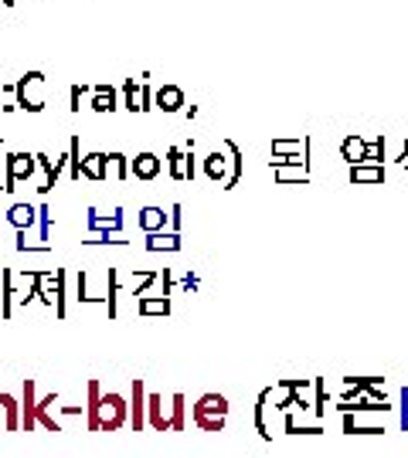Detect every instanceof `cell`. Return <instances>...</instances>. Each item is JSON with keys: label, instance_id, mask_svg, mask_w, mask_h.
<instances>
[{"label": "cell", "instance_id": "6da1fadb", "mask_svg": "<svg viewBox=\"0 0 408 458\" xmlns=\"http://www.w3.org/2000/svg\"><path fill=\"white\" fill-rule=\"evenodd\" d=\"M85 394H89V404H85V427L89 431H119V427L129 425V400L116 391H102L99 381L85 383Z\"/></svg>", "mask_w": 408, "mask_h": 458}, {"label": "cell", "instance_id": "7a4b0ae2", "mask_svg": "<svg viewBox=\"0 0 408 458\" xmlns=\"http://www.w3.org/2000/svg\"><path fill=\"white\" fill-rule=\"evenodd\" d=\"M228 411H232L228 397L218 394V391H208V394H201L198 400H194L190 418H194V425L201 427V431H225Z\"/></svg>", "mask_w": 408, "mask_h": 458}, {"label": "cell", "instance_id": "3957f363", "mask_svg": "<svg viewBox=\"0 0 408 458\" xmlns=\"http://www.w3.org/2000/svg\"><path fill=\"white\" fill-rule=\"evenodd\" d=\"M14 106L24 112H45V75L24 72L14 85Z\"/></svg>", "mask_w": 408, "mask_h": 458}, {"label": "cell", "instance_id": "277c9868", "mask_svg": "<svg viewBox=\"0 0 408 458\" xmlns=\"http://www.w3.org/2000/svg\"><path fill=\"white\" fill-rule=\"evenodd\" d=\"M34 170H38V160H34V153L28 150H11L4 156V194H14L17 183L21 180H31Z\"/></svg>", "mask_w": 408, "mask_h": 458}, {"label": "cell", "instance_id": "5b68a950", "mask_svg": "<svg viewBox=\"0 0 408 458\" xmlns=\"http://www.w3.org/2000/svg\"><path fill=\"white\" fill-rule=\"evenodd\" d=\"M129 427L133 431H143L146 427V383H143V377H136V381L129 383Z\"/></svg>", "mask_w": 408, "mask_h": 458}, {"label": "cell", "instance_id": "8992f818", "mask_svg": "<svg viewBox=\"0 0 408 458\" xmlns=\"http://www.w3.org/2000/svg\"><path fill=\"white\" fill-rule=\"evenodd\" d=\"M89 217H85V228L89 234L95 231H116V234H123V207H112V214H99L95 207H89Z\"/></svg>", "mask_w": 408, "mask_h": 458}, {"label": "cell", "instance_id": "52a82bcc", "mask_svg": "<svg viewBox=\"0 0 408 458\" xmlns=\"http://www.w3.org/2000/svg\"><path fill=\"white\" fill-rule=\"evenodd\" d=\"M129 177L136 180H157L160 177V156L154 150H143L129 160Z\"/></svg>", "mask_w": 408, "mask_h": 458}, {"label": "cell", "instance_id": "ba28073f", "mask_svg": "<svg viewBox=\"0 0 408 458\" xmlns=\"http://www.w3.org/2000/svg\"><path fill=\"white\" fill-rule=\"evenodd\" d=\"M228 173H232V156H228V153L211 150L208 156H204V177H208L211 183H221V187H225Z\"/></svg>", "mask_w": 408, "mask_h": 458}, {"label": "cell", "instance_id": "9c48e42d", "mask_svg": "<svg viewBox=\"0 0 408 458\" xmlns=\"http://www.w3.org/2000/svg\"><path fill=\"white\" fill-rule=\"evenodd\" d=\"M34 408H38V387H34V381L28 377V381L21 383V431H34V427H38Z\"/></svg>", "mask_w": 408, "mask_h": 458}, {"label": "cell", "instance_id": "30bf717a", "mask_svg": "<svg viewBox=\"0 0 408 458\" xmlns=\"http://www.w3.org/2000/svg\"><path fill=\"white\" fill-rule=\"evenodd\" d=\"M140 228L146 231V234H157V231H167L171 228V214L163 211V207H157V204H146V207H140Z\"/></svg>", "mask_w": 408, "mask_h": 458}, {"label": "cell", "instance_id": "8fae6325", "mask_svg": "<svg viewBox=\"0 0 408 458\" xmlns=\"http://www.w3.org/2000/svg\"><path fill=\"white\" fill-rule=\"evenodd\" d=\"M394 404H381V400H375V397H367V394H361V397H354V400H340L337 404V411L340 414H385V411H392Z\"/></svg>", "mask_w": 408, "mask_h": 458}, {"label": "cell", "instance_id": "7c38bea8", "mask_svg": "<svg viewBox=\"0 0 408 458\" xmlns=\"http://www.w3.org/2000/svg\"><path fill=\"white\" fill-rule=\"evenodd\" d=\"M92 112H116L119 109V92H116V85H109V82H99V85H92Z\"/></svg>", "mask_w": 408, "mask_h": 458}, {"label": "cell", "instance_id": "4fadbf2b", "mask_svg": "<svg viewBox=\"0 0 408 458\" xmlns=\"http://www.w3.org/2000/svg\"><path fill=\"white\" fill-rule=\"evenodd\" d=\"M184 106H188V102H184V92L177 89V85L154 89V109H160V112H181Z\"/></svg>", "mask_w": 408, "mask_h": 458}, {"label": "cell", "instance_id": "5bb4252c", "mask_svg": "<svg viewBox=\"0 0 408 458\" xmlns=\"http://www.w3.org/2000/svg\"><path fill=\"white\" fill-rule=\"evenodd\" d=\"M7 224L14 231H24V234H28V231L38 224V207H34V204H14V207L7 211Z\"/></svg>", "mask_w": 408, "mask_h": 458}, {"label": "cell", "instance_id": "9a60e30c", "mask_svg": "<svg viewBox=\"0 0 408 458\" xmlns=\"http://www.w3.org/2000/svg\"><path fill=\"white\" fill-rule=\"evenodd\" d=\"M221 146H225V153L232 156V173H228V180H225V190H232V187H238L242 173H245V156H242V146H238L235 139H225Z\"/></svg>", "mask_w": 408, "mask_h": 458}, {"label": "cell", "instance_id": "2e32d148", "mask_svg": "<svg viewBox=\"0 0 408 458\" xmlns=\"http://www.w3.org/2000/svg\"><path fill=\"white\" fill-rule=\"evenodd\" d=\"M184 238L177 231H157V234H146V251H181Z\"/></svg>", "mask_w": 408, "mask_h": 458}, {"label": "cell", "instance_id": "e0dca14e", "mask_svg": "<svg viewBox=\"0 0 408 458\" xmlns=\"http://www.w3.org/2000/svg\"><path fill=\"white\" fill-rule=\"evenodd\" d=\"M106 153H85L82 156V180H106Z\"/></svg>", "mask_w": 408, "mask_h": 458}, {"label": "cell", "instance_id": "ac0fdd59", "mask_svg": "<svg viewBox=\"0 0 408 458\" xmlns=\"http://www.w3.org/2000/svg\"><path fill=\"white\" fill-rule=\"evenodd\" d=\"M146 425L154 431H171L167 414H163V394H146Z\"/></svg>", "mask_w": 408, "mask_h": 458}, {"label": "cell", "instance_id": "d6986e66", "mask_svg": "<svg viewBox=\"0 0 408 458\" xmlns=\"http://www.w3.org/2000/svg\"><path fill=\"white\" fill-rule=\"evenodd\" d=\"M136 312L143 320L146 316H171V299L167 295H140L136 299Z\"/></svg>", "mask_w": 408, "mask_h": 458}, {"label": "cell", "instance_id": "ffe728a7", "mask_svg": "<svg viewBox=\"0 0 408 458\" xmlns=\"http://www.w3.org/2000/svg\"><path fill=\"white\" fill-rule=\"evenodd\" d=\"M0 414H4V431H21V400L14 394H0Z\"/></svg>", "mask_w": 408, "mask_h": 458}, {"label": "cell", "instance_id": "44dd1931", "mask_svg": "<svg viewBox=\"0 0 408 458\" xmlns=\"http://www.w3.org/2000/svg\"><path fill=\"white\" fill-rule=\"evenodd\" d=\"M364 146H367V139H364V136H358V133H347L344 143H340V160H347V167L361 163V160H364Z\"/></svg>", "mask_w": 408, "mask_h": 458}, {"label": "cell", "instance_id": "7402d4cb", "mask_svg": "<svg viewBox=\"0 0 408 458\" xmlns=\"http://www.w3.org/2000/svg\"><path fill=\"white\" fill-rule=\"evenodd\" d=\"M347 180L350 183H385V167L354 163V167H347Z\"/></svg>", "mask_w": 408, "mask_h": 458}, {"label": "cell", "instance_id": "603a6c76", "mask_svg": "<svg viewBox=\"0 0 408 458\" xmlns=\"http://www.w3.org/2000/svg\"><path fill=\"white\" fill-rule=\"evenodd\" d=\"M269 397H272V387H262L259 397H255V414H252V421H255V431H259V438L269 442L272 435H269V425H266V408H269Z\"/></svg>", "mask_w": 408, "mask_h": 458}, {"label": "cell", "instance_id": "cb8c5ba5", "mask_svg": "<svg viewBox=\"0 0 408 458\" xmlns=\"http://www.w3.org/2000/svg\"><path fill=\"white\" fill-rule=\"evenodd\" d=\"M167 425H171V431H184V427H188V397L184 394H171V414H167Z\"/></svg>", "mask_w": 408, "mask_h": 458}, {"label": "cell", "instance_id": "d4e9b609", "mask_svg": "<svg viewBox=\"0 0 408 458\" xmlns=\"http://www.w3.org/2000/svg\"><path fill=\"white\" fill-rule=\"evenodd\" d=\"M154 282H160L157 268H133V285H129V295H133V299L146 295V289H150Z\"/></svg>", "mask_w": 408, "mask_h": 458}, {"label": "cell", "instance_id": "484cf974", "mask_svg": "<svg viewBox=\"0 0 408 458\" xmlns=\"http://www.w3.org/2000/svg\"><path fill=\"white\" fill-rule=\"evenodd\" d=\"M313 408V418L316 421H323L327 418V404H330V394H327V383H323V377H313V400H310Z\"/></svg>", "mask_w": 408, "mask_h": 458}, {"label": "cell", "instance_id": "4316f807", "mask_svg": "<svg viewBox=\"0 0 408 458\" xmlns=\"http://www.w3.org/2000/svg\"><path fill=\"white\" fill-rule=\"evenodd\" d=\"M269 156H283V160H289V156H303V139H272V153Z\"/></svg>", "mask_w": 408, "mask_h": 458}, {"label": "cell", "instance_id": "83f0119b", "mask_svg": "<svg viewBox=\"0 0 408 458\" xmlns=\"http://www.w3.org/2000/svg\"><path fill=\"white\" fill-rule=\"evenodd\" d=\"M344 435H385V425H361L358 414H344Z\"/></svg>", "mask_w": 408, "mask_h": 458}, {"label": "cell", "instance_id": "f1b7e54d", "mask_svg": "<svg viewBox=\"0 0 408 458\" xmlns=\"http://www.w3.org/2000/svg\"><path fill=\"white\" fill-rule=\"evenodd\" d=\"M106 170H112L116 173V180H129V156L119 150L106 153Z\"/></svg>", "mask_w": 408, "mask_h": 458}, {"label": "cell", "instance_id": "f546056e", "mask_svg": "<svg viewBox=\"0 0 408 458\" xmlns=\"http://www.w3.org/2000/svg\"><path fill=\"white\" fill-rule=\"evenodd\" d=\"M361 163H371V167H385V136L367 139V146H364V160H361Z\"/></svg>", "mask_w": 408, "mask_h": 458}, {"label": "cell", "instance_id": "4dcf8cb0", "mask_svg": "<svg viewBox=\"0 0 408 458\" xmlns=\"http://www.w3.org/2000/svg\"><path fill=\"white\" fill-rule=\"evenodd\" d=\"M11 312H14V272L4 268V302H0V316L11 320Z\"/></svg>", "mask_w": 408, "mask_h": 458}, {"label": "cell", "instance_id": "1f68e13d", "mask_svg": "<svg viewBox=\"0 0 408 458\" xmlns=\"http://www.w3.org/2000/svg\"><path fill=\"white\" fill-rule=\"evenodd\" d=\"M68 173H72V180H82V139L79 136L68 139Z\"/></svg>", "mask_w": 408, "mask_h": 458}, {"label": "cell", "instance_id": "d6a6232c", "mask_svg": "<svg viewBox=\"0 0 408 458\" xmlns=\"http://www.w3.org/2000/svg\"><path fill=\"white\" fill-rule=\"evenodd\" d=\"M272 177H276L279 187H286V183H310V173H303V167H279L272 170Z\"/></svg>", "mask_w": 408, "mask_h": 458}, {"label": "cell", "instance_id": "836d02e7", "mask_svg": "<svg viewBox=\"0 0 408 458\" xmlns=\"http://www.w3.org/2000/svg\"><path fill=\"white\" fill-rule=\"evenodd\" d=\"M119 95H123V109L140 112V85H136V78H126L123 89H119Z\"/></svg>", "mask_w": 408, "mask_h": 458}, {"label": "cell", "instance_id": "e575fe53", "mask_svg": "<svg viewBox=\"0 0 408 458\" xmlns=\"http://www.w3.org/2000/svg\"><path fill=\"white\" fill-rule=\"evenodd\" d=\"M65 278H68V272L65 268H55V282H51V289H55V312H58V320H65Z\"/></svg>", "mask_w": 408, "mask_h": 458}, {"label": "cell", "instance_id": "d590c367", "mask_svg": "<svg viewBox=\"0 0 408 458\" xmlns=\"http://www.w3.org/2000/svg\"><path fill=\"white\" fill-rule=\"evenodd\" d=\"M167 173L173 180H184V146H171L167 150Z\"/></svg>", "mask_w": 408, "mask_h": 458}, {"label": "cell", "instance_id": "8d00e7d4", "mask_svg": "<svg viewBox=\"0 0 408 458\" xmlns=\"http://www.w3.org/2000/svg\"><path fill=\"white\" fill-rule=\"evenodd\" d=\"M286 435H323V425L316 421V425H299L296 418H293V411H286Z\"/></svg>", "mask_w": 408, "mask_h": 458}, {"label": "cell", "instance_id": "74e56055", "mask_svg": "<svg viewBox=\"0 0 408 458\" xmlns=\"http://www.w3.org/2000/svg\"><path fill=\"white\" fill-rule=\"evenodd\" d=\"M38 234H41V244L51 248V207L48 204H38Z\"/></svg>", "mask_w": 408, "mask_h": 458}, {"label": "cell", "instance_id": "f35d334b", "mask_svg": "<svg viewBox=\"0 0 408 458\" xmlns=\"http://www.w3.org/2000/svg\"><path fill=\"white\" fill-rule=\"evenodd\" d=\"M116 278H119V272H116V268H109V295H106V309H109V320H116V312H119V282H116Z\"/></svg>", "mask_w": 408, "mask_h": 458}, {"label": "cell", "instance_id": "ab89813d", "mask_svg": "<svg viewBox=\"0 0 408 458\" xmlns=\"http://www.w3.org/2000/svg\"><path fill=\"white\" fill-rule=\"evenodd\" d=\"M85 278H89L85 272L75 275V299H79V302H102V305H106V295H89V289H85Z\"/></svg>", "mask_w": 408, "mask_h": 458}, {"label": "cell", "instance_id": "60d3db41", "mask_svg": "<svg viewBox=\"0 0 408 458\" xmlns=\"http://www.w3.org/2000/svg\"><path fill=\"white\" fill-rule=\"evenodd\" d=\"M198 177V156H194V139L184 143V180H194Z\"/></svg>", "mask_w": 408, "mask_h": 458}, {"label": "cell", "instance_id": "b9f144b4", "mask_svg": "<svg viewBox=\"0 0 408 458\" xmlns=\"http://www.w3.org/2000/svg\"><path fill=\"white\" fill-rule=\"evenodd\" d=\"M85 244H129V241H123V234H116V231H95V234H89Z\"/></svg>", "mask_w": 408, "mask_h": 458}, {"label": "cell", "instance_id": "7bdbcfd3", "mask_svg": "<svg viewBox=\"0 0 408 458\" xmlns=\"http://www.w3.org/2000/svg\"><path fill=\"white\" fill-rule=\"evenodd\" d=\"M398 421H402V431H408V383L398 391Z\"/></svg>", "mask_w": 408, "mask_h": 458}, {"label": "cell", "instance_id": "ee69618b", "mask_svg": "<svg viewBox=\"0 0 408 458\" xmlns=\"http://www.w3.org/2000/svg\"><path fill=\"white\" fill-rule=\"evenodd\" d=\"M85 92H92V89H89V85H72V92H68V102H72L68 109H72V112L82 109V95H85Z\"/></svg>", "mask_w": 408, "mask_h": 458}, {"label": "cell", "instance_id": "f6af8a7d", "mask_svg": "<svg viewBox=\"0 0 408 458\" xmlns=\"http://www.w3.org/2000/svg\"><path fill=\"white\" fill-rule=\"evenodd\" d=\"M150 109H154V89L143 82L140 85V112H150Z\"/></svg>", "mask_w": 408, "mask_h": 458}, {"label": "cell", "instance_id": "bcb514c9", "mask_svg": "<svg viewBox=\"0 0 408 458\" xmlns=\"http://www.w3.org/2000/svg\"><path fill=\"white\" fill-rule=\"evenodd\" d=\"M198 285H201V278H198L194 272H188L184 278H181V282H177V285H173V289H181V292H194Z\"/></svg>", "mask_w": 408, "mask_h": 458}, {"label": "cell", "instance_id": "7dc6e473", "mask_svg": "<svg viewBox=\"0 0 408 458\" xmlns=\"http://www.w3.org/2000/svg\"><path fill=\"white\" fill-rule=\"evenodd\" d=\"M171 228L167 231H177V234H181V224H184V217H181V214H184V207H181V204H171Z\"/></svg>", "mask_w": 408, "mask_h": 458}, {"label": "cell", "instance_id": "c3c4849f", "mask_svg": "<svg viewBox=\"0 0 408 458\" xmlns=\"http://www.w3.org/2000/svg\"><path fill=\"white\" fill-rule=\"evenodd\" d=\"M82 408H85V404H62V414L72 418V414H82Z\"/></svg>", "mask_w": 408, "mask_h": 458}, {"label": "cell", "instance_id": "681fc988", "mask_svg": "<svg viewBox=\"0 0 408 458\" xmlns=\"http://www.w3.org/2000/svg\"><path fill=\"white\" fill-rule=\"evenodd\" d=\"M0 150H4V139H0ZM0 190H4V180H0Z\"/></svg>", "mask_w": 408, "mask_h": 458}, {"label": "cell", "instance_id": "f907efd6", "mask_svg": "<svg viewBox=\"0 0 408 458\" xmlns=\"http://www.w3.org/2000/svg\"><path fill=\"white\" fill-rule=\"evenodd\" d=\"M4 4H7V7H14V4H17V0H4Z\"/></svg>", "mask_w": 408, "mask_h": 458}]
</instances>
